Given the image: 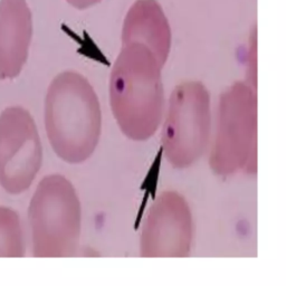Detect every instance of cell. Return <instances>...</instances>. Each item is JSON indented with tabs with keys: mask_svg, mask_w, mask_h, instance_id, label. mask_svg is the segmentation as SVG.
<instances>
[{
	"mask_svg": "<svg viewBox=\"0 0 286 286\" xmlns=\"http://www.w3.org/2000/svg\"><path fill=\"white\" fill-rule=\"evenodd\" d=\"M66 1L70 3V6L75 7L76 9L83 10V9L89 8V7H92V6L98 3L101 0H66Z\"/></svg>",
	"mask_w": 286,
	"mask_h": 286,
	"instance_id": "11",
	"label": "cell"
},
{
	"mask_svg": "<svg viewBox=\"0 0 286 286\" xmlns=\"http://www.w3.org/2000/svg\"><path fill=\"white\" fill-rule=\"evenodd\" d=\"M33 255L38 258L70 257L81 237L82 210L76 190L61 175L42 179L28 208Z\"/></svg>",
	"mask_w": 286,
	"mask_h": 286,
	"instance_id": "3",
	"label": "cell"
},
{
	"mask_svg": "<svg viewBox=\"0 0 286 286\" xmlns=\"http://www.w3.org/2000/svg\"><path fill=\"white\" fill-rule=\"evenodd\" d=\"M210 96L202 83L184 82L175 87L168 102L162 149L173 168L184 169L205 153L210 138Z\"/></svg>",
	"mask_w": 286,
	"mask_h": 286,
	"instance_id": "5",
	"label": "cell"
},
{
	"mask_svg": "<svg viewBox=\"0 0 286 286\" xmlns=\"http://www.w3.org/2000/svg\"><path fill=\"white\" fill-rule=\"evenodd\" d=\"M136 43L147 46L163 66L170 53L171 30L157 0H136L125 16L122 45Z\"/></svg>",
	"mask_w": 286,
	"mask_h": 286,
	"instance_id": "9",
	"label": "cell"
},
{
	"mask_svg": "<svg viewBox=\"0 0 286 286\" xmlns=\"http://www.w3.org/2000/svg\"><path fill=\"white\" fill-rule=\"evenodd\" d=\"M162 65L147 46L122 45L110 76V103L114 119L126 138L150 139L163 114Z\"/></svg>",
	"mask_w": 286,
	"mask_h": 286,
	"instance_id": "1",
	"label": "cell"
},
{
	"mask_svg": "<svg viewBox=\"0 0 286 286\" xmlns=\"http://www.w3.org/2000/svg\"><path fill=\"white\" fill-rule=\"evenodd\" d=\"M25 256V245L19 215L0 206V257L19 258Z\"/></svg>",
	"mask_w": 286,
	"mask_h": 286,
	"instance_id": "10",
	"label": "cell"
},
{
	"mask_svg": "<svg viewBox=\"0 0 286 286\" xmlns=\"http://www.w3.org/2000/svg\"><path fill=\"white\" fill-rule=\"evenodd\" d=\"M31 36L33 19L26 0H0V81L21 73Z\"/></svg>",
	"mask_w": 286,
	"mask_h": 286,
	"instance_id": "8",
	"label": "cell"
},
{
	"mask_svg": "<svg viewBox=\"0 0 286 286\" xmlns=\"http://www.w3.org/2000/svg\"><path fill=\"white\" fill-rule=\"evenodd\" d=\"M43 162L38 129L21 106L0 113V186L11 194L29 189Z\"/></svg>",
	"mask_w": 286,
	"mask_h": 286,
	"instance_id": "6",
	"label": "cell"
},
{
	"mask_svg": "<svg viewBox=\"0 0 286 286\" xmlns=\"http://www.w3.org/2000/svg\"><path fill=\"white\" fill-rule=\"evenodd\" d=\"M191 239L192 219L188 202L178 192H162L142 226L141 257H186L191 248Z\"/></svg>",
	"mask_w": 286,
	"mask_h": 286,
	"instance_id": "7",
	"label": "cell"
},
{
	"mask_svg": "<svg viewBox=\"0 0 286 286\" xmlns=\"http://www.w3.org/2000/svg\"><path fill=\"white\" fill-rule=\"evenodd\" d=\"M257 100L250 84L236 82L220 95L209 164L216 175L256 169Z\"/></svg>",
	"mask_w": 286,
	"mask_h": 286,
	"instance_id": "4",
	"label": "cell"
},
{
	"mask_svg": "<svg viewBox=\"0 0 286 286\" xmlns=\"http://www.w3.org/2000/svg\"><path fill=\"white\" fill-rule=\"evenodd\" d=\"M45 129L56 156L77 164L91 158L102 129L100 101L89 82L67 70L54 78L46 93Z\"/></svg>",
	"mask_w": 286,
	"mask_h": 286,
	"instance_id": "2",
	"label": "cell"
}]
</instances>
